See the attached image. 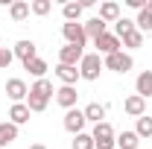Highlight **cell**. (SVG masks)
Masks as SVG:
<instances>
[{
  "mask_svg": "<svg viewBox=\"0 0 152 149\" xmlns=\"http://www.w3.org/2000/svg\"><path fill=\"white\" fill-rule=\"evenodd\" d=\"M53 82L50 79H38L35 85L29 88V96H26V108L32 114H41L47 105H50V99H53Z\"/></svg>",
  "mask_w": 152,
  "mask_h": 149,
  "instance_id": "6da1fadb",
  "label": "cell"
},
{
  "mask_svg": "<svg viewBox=\"0 0 152 149\" xmlns=\"http://www.w3.org/2000/svg\"><path fill=\"white\" fill-rule=\"evenodd\" d=\"M99 73H102V58H99V53H85L82 61H79V76L88 79V82H96Z\"/></svg>",
  "mask_w": 152,
  "mask_h": 149,
  "instance_id": "7a4b0ae2",
  "label": "cell"
},
{
  "mask_svg": "<svg viewBox=\"0 0 152 149\" xmlns=\"http://www.w3.org/2000/svg\"><path fill=\"white\" fill-rule=\"evenodd\" d=\"M134 64V58L129 56V53H111V56H105V61H102V67H108V70H114V73H129Z\"/></svg>",
  "mask_w": 152,
  "mask_h": 149,
  "instance_id": "3957f363",
  "label": "cell"
},
{
  "mask_svg": "<svg viewBox=\"0 0 152 149\" xmlns=\"http://www.w3.org/2000/svg\"><path fill=\"white\" fill-rule=\"evenodd\" d=\"M61 35H64L67 44H73V47H85V41H88L82 23H67V20H64V23H61Z\"/></svg>",
  "mask_w": 152,
  "mask_h": 149,
  "instance_id": "277c9868",
  "label": "cell"
},
{
  "mask_svg": "<svg viewBox=\"0 0 152 149\" xmlns=\"http://www.w3.org/2000/svg\"><path fill=\"white\" fill-rule=\"evenodd\" d=\"M94 47H96V53H102V56H111V53H120V38L114 35V32H105V35H99L94 41Z\"/></svg>",
  "mask_w": 152,
  "mask_h": 149,
  "instance_id": "5b68a950",
  "label": "cell"
},
{
  "mask_svg": "<svg viewBox=\"0 0 152 149\" xmlns=\"http://www.w3.org/2000/svg\"><path fill=\"white\" fill-rule=\"evenodd\" d=\"M82 56H85V50H82V47H73V44H64V47L58 50V64H70V67H79Z\"/></svg>",
  "mask_w": 152,
  "mask_h": 149,
  "instance_id": "8992f818",
  "label": "cell"
},
{
  "mask_svg": "<svg viewBox=\"0 0 152 149\" xmlns=\"http://www.w3.org/2000/svg\"><path fill=\"white\" fill-rule=\"evenodd\" d=\"M12 53H15V58H20L23 64H29L32 58H38V53H35V41H29V38H20L18 44L12 47Z\"/></svg>",
  "mask_w": 152,
  "mask_h": 149,
  "instance_id": "52a82bcc",
  "label": "cell"
},
{
  "mask_svg": "<svg viewBox=\"0 0 152 149\" xmlns=\"http://www.w3.org/2000/svg\"><path fill=\"white\" fill-rule=\"evenodd\" d=\"M6 96L12 99V105H15V102H23V99L29 96L26 82H23V79H9V82H6Z\"/></svg>",
  "mask_w": 152,
  "mask_h": 149,
  "instance_id": "ba28073f",
  "label": "cell"
},
{
  "mask_svg": "<svg viewBox=\"0 0 152 149\" xmlns=\"http://www.w3.org/2000/svg\"><path fill=\"white\" fill-rule=\"evenodd\" d=\"M85 114L79 111V108H70V111H64V129L70 131V134H82V129H85Z\"/></svg>",
  "mask_w": 152,
  "mask_h": 149,
  "instance_id": "9c48e42d",
  "label": "cell"
},
{
  "mask_svg": "<svg viewBox=\"0 0 152 149\" xmlns=\"http://www.w3.org/2000/svg\"><path fill=\"white\" fill-rule=\"evenodd\" d=\"M76 99H79V93H76L73 85H61L56 91V102L64 108V111H70V108H76Z\"/></svg>",
  "mask_w": 152,
  "mask_h": 149,
  "instance_id": "30bf717a",
  "label": "cell"
},
{
  "mask_svg": "<svg viewBox=\"0 0 152 149\" xmlns=\"http://www.w3.org/2000/svg\"><path fill=\"white\" fill-rule=\"evenodd\" d=\"M123 111L129 114V117H143L146 114V99L143 96H137V93H132V96H126V102H123Z\"/></svg>",
  "mask_w": 152,
  "mask_h": 149,
  "instance_id": "8fae6325",
  "label": "cell"
},
{
  "mask_svg": "<svg viewBox=\"0 0 152 149\" xmlns=\"http://www.w3.org/2000/svg\"><path fill=\"white\" fill-rule=\"evenodd\" d=\"M82 26H85V38H94V41H96L99 35H105V32H108V29H105L108 23L99 18V15H96V18H91V20H85Z\"/></svg>",
  "mask_w": 152,
  "mask_h": 149,
  "instance_id": "7c38bea8",
  "label": "cell"
},
{
  "mask_svg": "<svg viewBox=\"0 0 152 149\" xmlns=\"http://www.w3.org/2000/svg\"><path fill=\"white\" fill-rule=\"evenodd\" d=\"M99 18L105 20V23H117L120 20V3H114V0L99 3Z\"/></svg>",
  "mask_w": 152,
  "mask_h": 149,
  "instance_id": "4fadbf2b",
  "label": "cell"
},
{
  "mask_svg": "<svg viewBox=\"0 0 152 149\" xmlns=\"http://www.w3.org/2000/svg\"><path fill=\"white\" fill-rule=\"evenodd\" d=\"M29 108H26V102H15L12 108H9V123H15V126H23V123H29Z\"/></svg>",
  "mask_w": 152,
  "mask_h": 149,
  "instance_id": "5bb4252c",
  "label": "cell"
},
{
  "mask_svg": "<svg viewBox=\"0 0 152 149\" xmlns=\"http://www.w3.org/2000/svg\"><path fill=\"white\" fill-rule=\"evenodd\" d=\"M56 76L61 79V85H76L82 76H79V67H70V64H56Z\"/></svg>",
  "mask_w": 152,
  "mask_h": 149,
  "instance_id": "9a60e30c",
  "label": "cell"
},
{
  "mask_svg": "<svg viewBox=\"0 0 152 149\" xmlns=\"http://www.w3.org/2000/svg\"><path fill=\"white\" fill-rule=\"evenodd\" d=\"M134 93L137 96H152V70H143V73L134 79Z\"/></svg>",
  "mask_w": 152,
  "mask_h": 149,
  "instance_id": "2e32d148",
  "label": "cell"
},
{
  "mask_svg": "<svg viewBox=\"0 0 152 149\" xmlns=\"http://www.w3.org/2000/svg\"><path fill=\"white\" fill-rule=\"evenodd\" d=\"M105 111H108V108H105V105H99V102H88V105L82 108V114H85V120H91L94 126L105 120Z\"/></svg>",
  "mask_w": 152,
  "mask_h": 149,
  "instance_id": "e0dca14e",
  "label": "cell"
},
{
  "mask_svg": "<svg viewBox=\"0 0 152 149\" xmlns=\"http://www.w3.org/2000/svg\"><path fill=\"white\" fill-rule=\"evenodd\" d=\"M29 12H32V9H29L26 0H15V3H9V15H12V20H18V23L29 18Z\"/></svg>",
  "mask_w": 152,
  "mask_h": 149,
  "instance_id": "ac0fdd59",
  "label": "cell"
},
{
  "mask_svg": "<svg viewBox=\"0 0 152 149\" xmlns=\"http://www.w3.org/2000/svg\"><path fill=\"white\" fill-rule=\"evenodd\" d=\"M91 137H94V140H114L117 134H114L111 123H108V120H102V123H96V126H94V131H91Z\"/></svg>",
  "mask_w": 152,
  "mask_h": 149,
  "instance_id": "d6986e66",
  "label": "cell"
},
{
  "mask_svg": "<svg viewBox=\"0 0 152 149\" xmlns=\"http://www.w3.org/2000/svg\"><path fill=\"white\" fill-rule=\"evenodd\" d=\"M18 140V126L15 123H0V146H9Z\"/></svg>",
  "mask_w": 152,
  "mask_h": 149,
  "instance_id": "ffe728a7",
  "label": "cell"
},
{
  "mask_svg": "<svg viewBox=\"0 0 152 149\" xmlns=\"http://www.w3.org/2000/svg\"><path fill=\"white\" fill-rule=\"evenodd\" d=\"M82 3H64L61 6V15H64V20L67 23H79V18H82Z\"/></svg>",
  "mask_w": 152,
  "mask_h": 149,
  "instance_id": "44dd1931",
  "label": "cell"
},
{
  "mask_svg": "<svg viewBox=\"0 0 152 149\" xmlns=\"http://www.w3.org/2000/svg\"><path fill=\"white\" fill-rule=\"evenodd\" d=\"M114 143L120 149H137V143H140V137L134 134V131H120L117 137H114Z\"/></svg>",
  "mask_w": 152,
  "mask_h": 149,
  "instance_id": "7402d4cb",
  "label": "cell"
},
{
  "mask_svg": "<svg viewBox=\"0 0 152 149\" xmlns=\"http://www.w3.org/2000/svg\"><path fill=\"white\" fill-rule=\"evenodd\" d=\"M23 70H29V76H35V82H38V79H44V73H47V61L44 58H32L29 64H23Z\"/></svg>",
  "mask_w": 152,
  "mask_h": 149,
  "instance_id": "603a6c76",
  "label": "cell"
},
{
  "mask_svg": "<svg viewBox=\"0 0 152 149\" xmlns=\"http://www.w3.org/2000/svg\"><path fill=\"white\" fill-rule=\"evenodd\" d=\"M134 134H137V137H152V117H149V114L137 117V123H134Z\"/></svg>",
  "mask_w": 152,
  "mask_h": 149,
  "instance_id": "cb8c5ba5",
  "label": "cell"
},
{
  "mask_svg": "<svg viewBox=\"0 0 152 149\" xmlns=\"http://www.w3.org/2000/svg\"><path fill=\"white\" fill-rule=\"evenodd\" d=\"M134 29H137V26H134V20H132V18H123V15H120L117 23H114V35H117V38L129 35V32H134Z\"/></svg>",
  "mask_w": 152,
  "mask_h": 149,
  "instance_id": "d4e9b609",
  "label": "cell"
},
{
  "mask_svg": "<svg viewBox=\"0 0 152 149\" xmlns=\"http://www.w3.org/2000/svg\"><path fill=\"white\" fill-rule=\"evenodd\" d=\"M134 26H137V32H152V12H149V9L137 12V18H134Z\"/></svg>",
  "mask_w": 152,
  "mask_h": 149,
  "instance_id": "484cf974",
  "label": "cell"
},
{
  "mask_svg": "<svg viewBox=\"0 0 152 149\" xmlns=\"http://www.w3.org/2000/svg\"><path fill=\"white\" fill-rule=\"evenodd\" d=\"M120 44H123V47H129V50H137V47H143V32H137V29H134V32H129V35L120 38Z\"/></svg>",
  "mask_w": 152,
  "mask_h": 149,
  "instance_id": "4316f807",
  "label": "cell"
},
{
  "mask_svg": "<svg viewBox=\"0 0 152 149\" xmlns=\"http://www.w3.org/2000/svg\"><path fill=\"white\" fill-rule=\"evenodd\" d=\"M73 149H94V137H91L88 131L73 134Z\"/></svg>",
  "mask_w": 152,
  "mask_h": 149,
  "instance_id": "83f0119b",
  "label": "cell"
},
{
  "mask_svg": "<svg viewBox=\"0 0 152 149\" xmlns=\"http://www.w3.org/2000/svg\"><path fill=\"white\" fill-rule=\"evenodd\" d=\"M29 9H32V15H50L53 3H50V0H32V3H29Z\"/></svg>",
  "mask_w": 152,
  "mask_h": 149,
  "instance_id": "f1b7e54d",
  "label": "cell"
},
{
  "mask_svg": "<svg viewBox=\"0 0 152 149\" xmlns=\"http://www.w3.org/2000/svg\"><path fill=\"white\" fill-rule=\"evenodd\" d=\"M15 61V53L12 50H6V47H0V70H9V64Z\"/></svg>",
  "mask_w": 152,
  "mask_h": 149,
  "instance_id": "f546056e",
  "label": "cell"
},
{
  "mask_svg": "<svg viewBox=\"0 0 152 149\" xmlns=\"http://www.w3.org/2000/svg\"><path fill=\"white\" fill-rule=\"evenodd\" d=\"M126 6H132V9H137V12H143V9H146V0H126Z\"/></svg>",
  "mask_w": 152,
  "mask_h": 149,
  "instance_id": "4dcf8cb0",
  "label": "cell"
},
{
  "mask_svg": "<svg viewBox=\"0 0 152 149\" xmlns=\"http://www.w3.org/2000/svg\"><path fill=\"white\" fill-rule=\"evenodd\" d=\"M29 149H47V146H44V143H35V146H29Z\"/></svg>",
  "mask_w": 152,
  "mask_h": 149,
  "instance_id": "1f68e13d",
  "label": "cell"
}]
</instances>
